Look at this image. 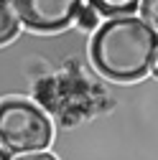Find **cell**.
I'll list each match as a JSON object with an SVG mask.
<instances>
[{"mask_svg":"<svg viewBox=\"0 0 158 160\" xmlns=\"http://www.w3.org/2000/svg\"><path fill=\"white\" fill-rule=\"evenodd\" d=\"M76 23H79L82 31H97L100 28V15H97L89 5H82L79 13H76Z\"/></svg>","mask_w":158,"mask_h":160,"instance_id":"6","label":"cell"},{"mask_svg":"<svg viewBox=\"0 0 158 160\" xmlns=\"http://www.w3.org/2000/svg\"><path fill=\"white\" fill-rule=\"evenodd\" d=\"M0 160H10V152H8L3 145H0Z\"/></svg>","mask_w":158,"mask_h":160,"instance_id":"10","label":"cell"},{"mask_svg":"<svg viewBox=\"0 0 158 160\" xmlns=\"http://www.w3.org/2000/svg\"><path fill=\"white\" fill-rule=\"evenodd\" d=\"M158 53V31L143 18H110L94 31L89 58L94 69L112 82H138L150 71Z\"/></svg>","mask_w":158,"mask_h":160,"instance_id":"1","label":"cell"},{"mask_svg":"<svg viewBox=\"0 0 158 160\" xmlns=\"http://www.w3.org/2000/svg\"><path fill=\"white\" fill-rule=\"evenodd\" d=\"M51 142L49 117L21 99L0 102V145L8 152H44Z\"/></svg>","mask_w":158,"mask_h":160,"instance_id":"2","label":"cell"},{"mask_svg":"<svg viewBox=\"0 0 158 160\" xmlns=\"http://www.w3.org/2000/svg\"><path fill=\"white\" fill-rule=\"evenodd\" d=\"M87 5L102 18H125L140 8V0H87Z\"/></svg>","mask_w":158,"mask_h":160,"instance_id":"4","label":"cell"},{"mask_svg":"<svg viewBox=\"0 0 158 160\" xmlns=\"http://www.w3.org/2000/svg\"><path fill=\"white\" fill-rule=\"evenodd\" d=\"M8 5L23 26L54 33L71 26L84 3L82 0H8Z\"/></svg>","mask_w":158,"mask_h":160,"instance_id":"3","label":"cell"},{"mask_svg":"<svg viewBox=\"0 0 158 160\" xmlns=\"http://www.w3.org/2000/svg\"><path fill=\"white\" fill-rule=\"evenodd\" d=\"M18 18L13 13V8L8 5V0H0V43H8L10 38L18 33Z\"/></svg>","mask_w":158,"mask_h":160,"instance_id":"5","label":"cell"},{"mask_svg":"<svg viewBox=\"0 0 158 160\" xmlns=\"http://www.w3.org/2000/svg\"><path fill=\"white\" fill-rule=\"evenodd\" d=\"M140 18L153 28V31H158V0H140Z\"/></svg>","mask_w":158,"mask_h":160,"instance_id":"7","label":"cell"},{"mask_svg":"<svg viewBox=\"0 0 158 160\" xmlns=\"http://www.w3.org/2000/svg\"><path fill=\"white\" fill-rule=\"evenodd\" d=\"M150 74L158 79V53H155V58H153V64H150Z\"/></svg>","mask_w":158,"mask_h":160,"instance_id":"9","label":"cell"},{"mask_svg":"<svg viewBox=\"0 0 158 160\" xmlns=\"http://www.w3.org/2000/svg\"><path fill=\"white\" fill-rule=\"evenodd\" d=\"M15 160H56L51 152H23V155H15Z\"/></svg>","mask_w":158,"mask_h":160,"instance_id":"8","label":"cell"}]
</instances>
